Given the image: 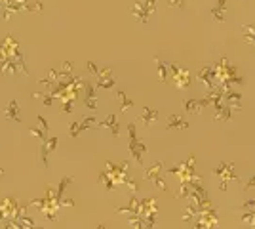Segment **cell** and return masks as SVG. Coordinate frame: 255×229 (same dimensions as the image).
Segmentation results:
<instances>
[{"instance_id": "obj_1", "label": "cell", "mask_w": 255, "mask_h": 229, "mask_svg": "<svg viewBox=\"0 0 255 229\" xmlns=\"http://www.w3.org/2000/svg\"><path fill=\"white\" fill-rule=\"evenodd\" d=\"M213 174L219 178L221 191H227L229 182H238V176H234V162H221L219 166L213 168Z\"/></svg>"}, {"instance_id": "obj_2", "label": "cell", "mask_w": 255, "mask_h": 229, "mask_svg": "<svg viewBox=\"0 0 255 229\" xmlns=\"http://www.w3.org/2000/svg\"><path fill=\"white\" fill-rule=\"evenodd\" d=\"M154 8H156V0H139L136 6H134V16L143 23H149L151 16L154 14Z\"/></svg>"}, {"instance_id": "obj_3", "label": "cell", "mask_w": 255, "mask_h": 229, "mask_svg": "<svg viewBox=\"0 0 255 229\" xmlns=\"http://www.w3.org/2000/svg\"><path fill=\"white\" fill-rule=\"evenodd\" d=\"M128 130H130V153H132V157L137 160L139 164H143V157H145V153H147V147L137 139V136H136V126H134V124H130Z\"/></svg>"}, {"instance_id": "obj_4", "label": "cell", "mask_w": 255, "mask_h": 229, "mask_svg": "<svg viewBox=\"0 0 255 229\" xmlns=\"http://www.w3.org/2000/svg\"><path fill=\"white\" fill-rule=\"evenodd\" d=\"M198 80L200 82H204L206 86L209 88V92L211 90H217L219 88V78H217V71H215V67L213 65H206V67H202L200 71H198Z\"/></svg>"}, {"instance_id": "obj_5", "label": "cell", "mask_w": 255, "mask_h": 229, "mask_svg": "<svg viewBox=\"0 0 255 229\" xmlns=\"http://www.w3.org/2000/svg\"><path fill=\"white\" fill-rule=\"evenodd\" d=\"M217 222H219V218H217L215 210H213V208H208V210H204V212H200V214H198L196 224H192V228L194 229L215 228V226H217Z\"/></svg>"}, {"instance_id": "obj_6", "label": "cell", "mask_w": 255, "mask_h": 229, "mask_svg": "<svg viewBox=\"0 0 255 229\" xmlns=\"http://www.w3.org/2000/svg\"><path fill=\"white\" fill-rule=\"evenodd\" d=\"M170 73H171L173 82H175L177 88H187V86L190 84V75H188V71L179 67L177 63H170Z\"/></svg>"}, {"instance_id": "obj_7", "label": "cell", "mask_w": 255, "mask_h": 229, "mask_svg": "<svg viewBox=\"0 0 255 229\" xmlns=\"http://www.w3.org/2000/svg\"><path fill=\"white\" fill-rule=\"evenodd\" d=\"M162 160H158V162H153L149 168H147V180H151V182H154V185H158L162 191H166V182H164L162 178Z\"/></svg>"}, {"instance_id": "obj_8", "label": "cell", "mask_w": 255, "mask_h": 229, "mask_svg": "<svg viewBox=\"0 0 255 229\" xmlns=\"http://www.w3.org/2000/svg\"><path fill=\"white\" fill-rule=\"evenodd\" d=\"M223 103H225V105H229L231 109L240 111V109H242V94L227 90L225 92V95H223Z\"/></svg>"}, {"instance_id": "obj_9", "label": "cell", "mask_w": 255, "mask_h": 229, "mask_svg": "<svg viewBox=\"0 0 255 229\" xmlns=\"http://www.w3.org/2000/svg\"><path fill=\"white\" fill-rule=\"evenodd\" d=\"M206 105H209L208 97H204V99H187L185 103H183L185 111H188L190 114H198Z\"/></svg>"}, {"instance_id": "obj_10", "label": "cell", "mask_w": 255, "mask_h": 229, "mask_svg": "<svg viewBox=\"0 0 255 229\" xmlns=\"http://www.w3.org/2000/svg\"><path fill=\"white\" fill-rule=\"evenodd\" d=\"M97 76H99V88H113L116 84V78L113 76V71L111 69H103V71H99L97 73Z\"/></svg>"}, {"instance_id": "obj_11", "label": "cell", "mask_w": 255, "mask_h": 229, "mask_svg": "<svg viewBox=\"0 0 255 229\" xmlns=\"http://www.w3.org/2000/svg\"><path fill=\"white\" fill-rule=\"evenodd\" d=\"M225 10H227V0H217L215 6L211 8V18L215 21L223 23L225 21Z\"/></svg>"}, {"instance_id": "obj_12", "label": "cell", "mask_w": 255, "mask_h": 229, "mask_svg": "<svg viewBox=\"0 0 255 229\" xmlns=\"http://www.w3.org/2000/svg\"><path fill=\"white\" fill-rule=\"evenodd\" d=\"M232 118V109L229 105H225L223 101L221 103H215V120H231Z\"/></svg>"}, {"instance_id": "obj_13", "label": "cell", "mask_w": 255, "mask_h": 229, "mask_svg": "<svg viewBox=\"0 0 255 229\" xmlns=\"http://www.w3.org/2000/svg\"><path fill=\"white\" fill-rule=\"evenodd\" d=\"M139 118L143 120L145 126H153V124L158 120V111H156V109H151V107H143V113L139 114Z\"/></svg>"}, {"instance_id": "obj_14", "label": "cell", "mask_w": 255, "mask_h": 229, "mask_svg": "<svg viewBox=\"0 0 255 229\" xmlns=\"http://www.w3.org/2000/svg\"><path fill=\"white\" fill-rule=\"evenodd\" d=\"M171 128L187 130V128H188V122L183 120L181 116H177V114H170V116H168V130H171Z\"/></svg>"}, {"instance_id": "obj_15", "label": "cell", "mask_w": 255, "mask_h": 229, "mask_svg": "<svg viewBox=\"0 0 255 229\" xmlns=\"http://www.w3.org/2000/svg\"><path fill=\"white\" fill-rule=\"evenodd\" d=\"M242 35L246 44L255 46V25H242Z\"/></svg>"}, {"instance_id": "obj_16", "label": "cell", "mask_w": 255, "mask_h": 229, "mask_svg": "<svg viewBox=\"0 0 255 229\" xmlns=\"http://www.w3.org/2000/svg\"><path fill=\"white\" fill-rule=\"evenodd\" d=\"M99 126L111 128V130H113V134H115V136H118V120H116V114H109V116H107V120L99 122Z\"/></svg>"}, {"instance_id": "obj_17", "label": "cell", "mask_w": 255, "mask_h": 229, "mask_svg": "<svg viewBox=\"0 0 255 229\" xmlns=\"http://www.w3.org/2000/svg\"><path fill=\"white\" fill-rule=\"evenodd\" d=\"M84 88H86V105L90 109H95L97 103H95V95H93V86L90 82H84Z\"/></svg>"}, {"instance_id": "obj_18", "label": "cell", "mask_w": 255, "mask_h": 229, "mask_svg": "<svg viewBox=\"0 0 255 229\" xmlns=\"http://www.w3.org/2000/svg\"><path fill=\"white\" fill-rule=\"evenodd\" d=\"M156 63H158V69H160V78H162L164 82L168 80V71H170V63H166L162 59H158L156 57Z\"/></svg>"}, {"instance_id": "obj_19", "label": "cell", "mask_w": 255, "mask_h": 229, "mask_svg": "<svg viewBox=\"0 0 255 229\" xmlns=\"http://www.w3.org/2000/svg\"><path fill=\"white\" fill-rule=\"evenodd\" d=\"M118 99H120V109H122V111H126L128 107H132V105H134V103L126 97V94H124V92H118Z\"/></svg>"}, {"instance_id": "obj_20", "label": "cell", "mask_w": 255, "mask_h": 229, "mask_svg": "<svg viewBox=\"0 0 255 229\" xmlns=\"http://www.w3.org/2000/svg\"><path fill=\"white\" fill-rule=\"evenodd\" d=\"M93 124H95V118H93V116H88L84 122H80V130H86V128H90Z\"/></svg>"}, {"instance_id": "obj_21", "label": "cell", "mask_w": 255, "mask_h": 229, "mask_svg": "<svg viewBox=\"0 0 255 229\" xmlns=\"http://www.w3.org/2000/svg\"><path fill=\"white\" fill-rule=\"evenodd\" d=\"M244 189H246V191H248V189H255V176L252 180H248V182L244 183Z\"/></svg>"}, {"instance_id": "obj_22", "label": "cell", "mask_w": 255, "mask_h": 229, "mask_svg": "<svg viewBox=\"0 0 255 229\" xmlns=\"http://www.w3.org/2000/svg\"><path fill=\"white\" fill-rule=\"evenodd\" d=\"M10 111H12V113H16V103H12V105H10ZM12 118H16V120H19V118H17L16 114H12Z\"/></svg>"}, {"instance_id": "obj_23", "label": "cell", "mask_w": 255, "mask_h": 229, "mask_svg": "<svg viewBox=\"0 0 255 229\" xmlns=\"http://www.w3.org/2000/svg\"><path fill=\"white\" fill-rule=\"evenodd\" d=\"M2 176H4V170H2V168H0V178H2Z\"/></svg>"}, {"instance_id": "obj_24", "label": "cell", "mask_w": 255, "mask_h": 229, "mask_svg": "<svg viewBox=\"0 0 255 229\" xmlns=\"http://www.w3.org/2000/svg\"><path fill=\"white\" fill-rule=\"evenodd\" d=\"M97 229H105V228H103V226H97Z\"/></svg>"}]
</instances>
